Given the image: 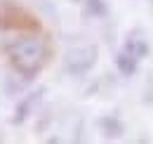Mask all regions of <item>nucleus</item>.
Listing matches in <instances>:
<instances>
[{
    "mask_svg": "<svg viewBox=\"0 0 153 144\" xmlns=\"http://www.w3.org/2000/svg\"><path fill=\"white\" fill-rule=\"evenodd\" d=\"M7 52L12 57L14 69L21 71V73H26V76L36 73L40 66L45 64V45L33 36H21Z\"/></svg>",
    "mask_w": 153,
    "mask_h": 144,
    "instance_id": "nucleus-1",
    "label": "nucleus"
}]
</instances>
